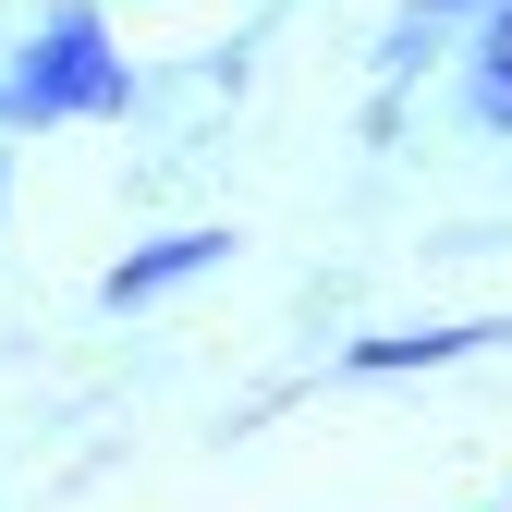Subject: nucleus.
Segmentation results:
<instances>
[{"label":"nucleus","mask_w":512,"mask_h":512,"mask_svg":"<svg viewBox=\"0 0 512 512\" xmlns=\"http://www.w3.org/2000/svg\"><path fill=\"white\" fill-rule=\"evenodd\" d=\"M476 122H500V135H512V13H500L488 49H476Z\"/></svg>","instance_id":"20e7f679"},{"label":"nucleus","mask_w":512,"mask_h":512,"mask_svg":"<svg viewBox=\"0 0 512 512\" xmlns=\"http://www.w3.org/2000/svg\"><path fill=\"white\" fill-rule=\"evenodd\" d=\"M220 256H232V232H159L147 256H122V269H110V305H147V293H171V281L220 269Z\"/></svg>","instance_id":"f03ea898"},{"label":"nucleus","mask_w":512,"mask_h":512,"mask_svg":"<svg viewBox=\"0 0 512 512\" xmlns=\"http://www.w3.org/2000/svg\"><path fill=\"white\" fill-rule=\"evenodd\" d=\"M135 98V74L110 61V25L86 13V0H61V13L25 37V74L0 86V122H98Z\"/></svg>","instance_id":"f257e3e1"},{"label":"nucleus","mask_w":512,"mask_h":512,"mask_svg":"<svg viewBox=\"0 0 512 512\" xmlns=\"http://www.w3.org/2000/svg\"><path fill=\"white\" fill-rule=\"evenodd\" d=\"M488 342V317L476 330H403V342H354V378H391V366H452V354H476Z\"/></svg>","instance_id":"7ed1b4c3"}]
</instances>
